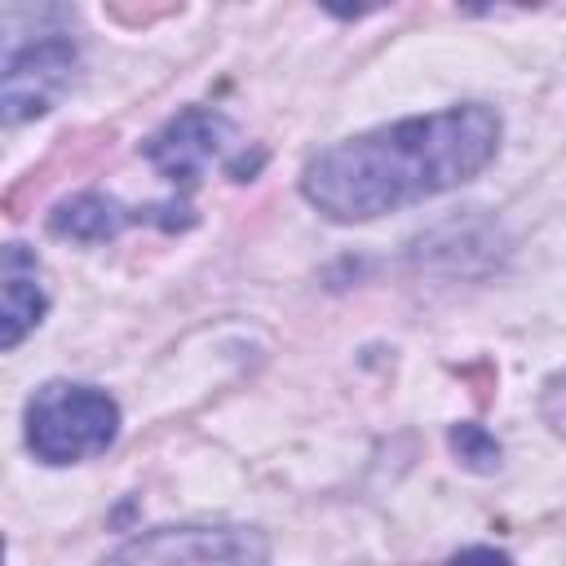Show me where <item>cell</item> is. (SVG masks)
Returning a JSON list of instances; mask_svg holds the SVG:
<instances>
[{
    "instance_id": "cell-7",
    "label": "cell",
    "mask_w": 566,
    "mask_h": 566,
    "mask_svg": "<svg viewBox=\"0 0 566 566\" xmlns=\"http://www.w3.org/2000/svg\"><path fill=\"white\" fill-rule=\"evenodd\" d=\"M49 310L44 283H40V261L22 243L4 248V323H0V345L13 349Z\"/></svg>"
},
{
    "instance_id": "cell-8",
    "label": "cell",
    "mask_w": 566,
    "mask_h": 566,
    "mask_svg": "<svg viewBox=\"0 0 566 566\" xmlns=\"http://www.w3.org/2000/svg\"><path fill=\"white\" fill-rule=\"evenodd\" d=\"M451 447H455L460 460H469L473 469H495V460H500V442H495L486 429H478V424H455V429H451Z\"/></svg>"
},
{
    "instance_id": "cell-2",
    "label": "cell",
    "mask_w": 566,
    "mask_h": 566,
    "mask_svg": "<svg viewBox=\"0 0 566 566\" xmlns=\"http://www.w3.org/2000/svg\"><path fill=\"white\" fill-rule=\"evenodd\" d=\"M119 433V407L97 385L49 380L27 402V447L44 464L102 455Z\"/></svg>"
},
{
    "instance_id": "cell-4",
    "label": "cell",
    "mask_w": 566,
    "mask_h": 566,
    "mask_svg": "<svg viewBox=\"0 0 566 566\" xmlns=\"http://www.w3.org/2000/svg\"><path fill=\"white\" fill-rule=\"evenodd\" d=\"M239 146V128L234 119H226L212 106H186L177 111L150 142H146V159L181 190H190L199 181V172L212 159H226Z\"/></svg>"
},
{
    "instance_id": "cell-1",
    "label": "cell",
    "mask_w": 566,
    "mask_h": 566,
    "mask_svg": "<svg viewBox=\"0 0 566 566\" xmlns=\"http://www.w3.org/2000/svg\"><path fill=\"white\" fill-rule=\"evenodd\" d=\"M495 150L500 115L464 102L318 150L301 168V195L332 221H371L473 181Z\"/></svg>"
},
{
    "instance_id": "cell-6",
    "label": "cell",
    "mask_w": 566,
    "mask_h": 566,
    "mask_svg": "<svg viewBox=\"0 0 566 566\" xmlns=\"http://www.w3.org/2000/svg\"><path fill=\"white\" fill-rule=\"evenodd\" d=\"M168 208H181V203H164V208H124V203H115V199L88 190V195H75V199H66V203H57L53 217H49V226H53V234H62V239L102 243V239H115V234H119L124 226H133V221H159L155 212H168ZM159 226H164V221H159Z\"/></svg>"
},
{
    "instance_id": "cell-9",
    "label": "cell",
    "mask_w": 566,
    "mask_h": 566,
    "mask_svg": "<svg viewBox=\"0 0 566 566\" xmlns=\"http://www.w3.org/2000/svg\"><path fill=\"white\" fill-rule=\"evenodd\" d=\"M447 566H513L500 548H464V553H455Z\"/></svg>"
},
{
    "instance_id": "cell-5",
    "label": "cell",
    "mask_w": 566,
    "mask_h": 566,
    "mask_svg": "<svg viewBox=\"0 0 566 566\" xmlns=\"http://www.w3.org/2000/svg\"><path fill=\"white\" fill-rule=\"evenodd\" d=\"M80 53L66 35H40L27 49H9L4 57V119L22 124L44 115L75 80Z\"/></svg>"
},
{
    "instance_id": "cell-3",
    "label": "cell",
    "mask_w": 566,
    "mask_h": 566,
    "mask_svg": "<svg viewBox=\"0 0 566 566\" xmlns=\"http://www.w3.org/2000/svg\"><path fill=\"white\" fill-rule=\"evenodd\" d=\"M97 566H270V544L252 526H159L119 544Z\"/></svg>"
}]
</instances>
